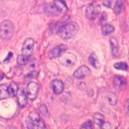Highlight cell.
<instances>
[{
    "mask_svg": "<svg viewBox=\"0 0 129 129\" xmlns=\"http://www.w3.org/2000/svg\"><path fill=\"white\" fill-rule=\"evenodd\" d=\"M14 33V25L10 20H4L0 23V37L3 40H9Z\"/></svg>",
    "mask_w": 129,
    "mask_h": 129,
    "instance_id": "7a4b0ae2",
    "label": "cell"
},
{
    "mask_svg": "<svg viewBox=\"0 0 129 129\" xmlns=\"http://www.w3.org/2000/svg\"><path fill=\"white\" fill-rule=\"evenodd\" d=\"M110 44L111 48V53L114 56L119 55V43L115 37H111L110 39Z\"/></svg>",
    "mask_w": 129,
    "mask_h": 129,
    "instance_id": "5bb4252c",
    "label": "cell"
},
{
    "mask_svg": "<svg viewBox=\"0 0 129 129\" xmlns=\"http://www.w3.org/2000/svg\"><path fill=\"white\" fill-rule=\"evenodd\" d=\"M89 61H90V63L92 64V66L94 67L95 69L99 68L100 63H99V60L98 59V56H96L95 53H92L90 56V57H89Z\"/></svg>",
    "mask_w": 129,
    "mask_h": 129,
    "instance_id": "ffe728a7",
    "label": "cell"
},
{
    "mask_svg": "<svg viewBox=\"0 0 129 129\" xmlns=\"http://www.w3.org/2000/svg\"><path fill=\"white\" fill-rule=\"evenodd\" d=\"M10 97L8 93V86L7 85H0V100Z\"/></svg>",
    "mask_w": 129,
    "mask_h": 129,
    "instance_id": "d6986e66",
    "label": "cell"
},
{
    "mask_svg": "<svg viewBox=\"0 0 129 129\" xmlns=\"http://www.w3.org/2000/svg\"><path fill=\"white\" fill-rule=\"evenodd\" d=\"M30 58L29 56H26L23 54L21 55H19L18 57H17V63L20 66H23V64H26L28 61L30 60Z\"/></svg>",
    "mask_w": 129,
    "mask_h": 129,
    "instance_id": "7402d4cb",
    "label": "cell"
},
{
    "mask_svg": "<svg viewBox=\"0 0 129 129\" xmlns=\"http://www.w3.org/2000/svg\"><path fill=\"white\" fill-rule=\"evenodd\" d=\"M127 85V80L122 76H115L114 78V86L117 90H121Z\"/></svg>",
    "mask_w": 129,
    "mask_h": 129,
    "instance_id": "4fadbf2b",
    "label": "cell"
},
{
    "mask_svg": "<svg viewBox=\"0 0 129 129\" xmlns=\"http://www.w3.org/2000/svg\"><path fill=\"white\" fill-rule=\"evenodd\" d=\"M115 31V27L113 25L110 23H106V24H103L102 26V33L104 36H108L111 34L113 31Z\"/></svg>",
    "mask_w": 129,
    "mask_h": 129,
    "instance_id": "2e32d148",
    "label": "cell"
},
{
    "mask_svg": "<svg viewBox=\"0 0 129 129\" xmlns=\"http://www.w3.org/2000/svg\"><path fill=\"white\" fill-rule=\"evenodd\" d=\"M39 84L35 82H31L27 84L26 88V94L27 98L31 100H34L38 95L39 93Z\"/></svg>",
    "mask_w": 129,
    "mask_h": 129,
    "instance_id": "8992f818",
    "label": "cell"
},
{
    "mask_svg": "<svg viewBox=\"0 0 129 129\" xmlns=\"http://www.w3.org/2000/svg\"><path fill=\"white\" fill-rule=\"evenodd\" d=\"M107 100L111 105H115L117 103V97L115 94H110V95L107 96Z\"/></svg>",
    "mask_w": 129,
    "mask_h": 129,
    "instance_id": "cb8c5ba5",
    "label": "cell"
},
{
    "mask_svg": "<svg viewBox=\"0 0 129 129\" xmlns=\"http://www.w3.org/2000/svg\"><path fill=\"white\" fill-rule=\"evenodd\" d=\"M82 128H88V129H92L94 128V125H93V123L91 120H88L86 121V123H84L82 127H81Z\"/></svg>",
    "mask_w": 129,
    "mask_h": 129,
    "instance_id": "d4e9b609",
    "label": "cell"
},
{
    "mask_svg": "<svg viewBox=\"0 0 129 129\" xmlns=\"http://www.w3.org/2000/svg\"><path fill=\"white\" fill-rule=\"evenodd\" d=\"M17 99H18V103L20 107H23L26 106L27 103V96L26 92L24 91L23 89L19 90L17 92Z\"/></svg>",
    "mask_w": 129,
    "mask_h": 129,
    "instance_id": "8fae6325",
    "label": "cell"
},
{
    "mask_svg": "<svg viewBox=\"0 0 129 129\" xmlns=\"http://www.w3.org/2000/svg\"><path fill=\"white\" fill-rule=\"evenodd\" d=\"M52 89L54 94H61L64 90V83L60 80L55 79L52 82Z\"/></svg>",
    "mask_w": 129,
    "mask_h": 129,
    "instance_id": "7c38bea8",
    "label": "cell"
},
{
    "mask_svg": "<svg viewBox=\"0 0 129 129\" xmlns=\"http://www.w3.org/2000/svg\"><path fill=\"white\" fill-rule=\"evenodd\" d=\"M45 12H46V14H48V15H51V16L59 15V13L57 12V11L56 10V8L52 3L48 4V5L45 7Z\"/></svg>",
    "mask_w": 129,
    "mask_h": 129,
    "instance_id": "e0dca14e",
    "label": "cell"
},
{
    "mask_svg": "<svg viewBox=\"0 0 129 129\" xmlns=\"http://www.w3.org/2000/svg\"><path fill=\"white\" fill-rule=\"evenodd\" d=\"M90 74V70L86 66H80L78 69H77L75 70L74 76V78H78V79H82L84 78L85 77H87Z\"/></svg>",
    "mask_w": 129,
    "mask_h": 129,
    "instance_id": "ba28073f",
    "label": "cell"
},
{
    "mask_svg": "<svg viewBox=\"0 0 129 129\" xmlns=\"http://www.w3.org/2000/svg\"><path fill=\"white\" fill-rule=\"evenodd\" d=\"M78 30L79 27L78 23L75 22H70L60 27L58 31V35L63 40H69L74 37L78 33Z\"/></svg>",
    "mask_w": 129,
    "mask_h": 129,
    "instance_id": "6da1fadb",
    "label": "cell"
},
{
    "mask_svg": "<svg viewBox=\"0 0 129 129\" xmlns=\"http://www.w3.org/2000/svg\"><path fill=\"white\" fill-rule=\"evenodd\" d=\"M3 78H4V74H3V73H0V81L3 80Z\"/></svg>",
    "mask_w": 129,
    "mask_h": 129,
    "instance_id": "83f0119b",
    "label": "cell"
},
{
    "mask_svg": "<svg viewBox=\"0 0 129 129\" xmlns=\"http://www.w3.org/2000/svg\"><path fill=\"white\" fill-rule=\"evenodd\" d=\"M52 4H53V6L55 7L56 10L57 11L59 15L66 13L68 7H67L66 2L63 1V0H54V2L52 3Z\"/></svg>",
    "mask_w": 129,
    "mask_h": 129,
    "instance_id": "30bf717a",
    "label": "cell"
},
{
    "mask_svg": "<svg viewBox=\"0 0 129 129\" xmlns=\"http://www.w3.org/2000/svg\"><path fill=\"white\" fill-rule=\"evenodd\" d=\"M111 4V0H103V5H105L107 7H110Z\"/></svg>",
    "mask_w": 129,
    "mask_h": 129,
    "instance_id": "4316f807",
    "label": "cell"
},
{
    "mask_svg": "<svg viewBox=\"0 0 129 129\" xmlns=\"http://www.w3.org/2000/svg\"><path fill=\"white\" fill-rule=\"evenodd\" d=\"M59 61L63 66L71 67L76 64L77 57L74 53H71V52H63L59 56Z\"/></svg>",
    "mask_w": 129,
    "mask_h": 129,
    "instance_id": "277c9868",
    "label": "cell"
},
{
    "mask_svg": "<svg viewBox=\"0 0 129 129\" xmlns=\"http://www.w3.org/2000/svg\"><path fill=\"white\" fill-rule=\"evenodd\" d=\"M101 11V7L97 3H90L87 6L86 9V15L88 19H95Z\"/></svg>",
    "mask_w": 129,
    "mask_h": 129,
    "instance_id": "52a82bcc",
    "label": "cell"
},
{
    "mask_svg": "<svg viewBox=\"0 0 129 129\" xmlns=\"http://www.w3.org/2000/svg\"><path fill=\"white\" fill-rule=\"evenodd\" d=\"M37 76H38V72L37 71H32V72L30 73V74H28L26 76V78L27 79L36 78H37Z\"/></svg>",
    "mask_w": 129,
    "mask_h": 129,
    "instance_id": "484cf974",
    "label": "cell"
},
{
    "mask_svg": "<svg viewBox=\"0 0 129 129\" xmlns=\"http://www.w3.org/2000/svg\"><path fill=\"white\" fill-rule=\"evenodd\" d=\"M66 50V46L64 45V44H60V45H58L55 47L54 48H52V49L48 52V57L50 59L59 57L63 52H64Z\"/></svg>",
    "mask_w": 129,
    "mask_h": 129,
    "instance_id": "9c48e42d",
    "label": "cell"
},
{
    "mask_svg": "<svg viewBox=\"0 0 129 129\" xmlns=\"http://www.w3.org/2000/svg\"><path fill=\"white\" fill-rule=\"evenodd\" d=\"M123 10V2L122 0L116 1L115 3V7H114V12L116 15H119L122 12Z\"/></svg>",
    "mask_w": 129,
    "mask_h": 129,
    "instance_id": "44dd1931",
    "label": "cell"
},
{
    "mask_svg": "<svg viewBox=\"0 0 129 129\" xmlns=\"http://www.w3.org/2000/svg\"><path fill=\"white\" fill-rule=\"evenodd\" d=\"M35 41L32 38H27L23 43L22 45V54L31 57L34 50Z\"/></svg>",
    "mask_w": 129,
    "mask_h": 129,
    "instance_id": "5b68a950",
    "label": "cell"
},
{
    "mask_svg": "<svg viewBox=\"0 0 129 129\" xmlns=\"http://www.w3.org/2000/svg\"><path fill=\"white\" fill-rule=\"evenodd\" d=\"M94 121L96 125H98L99 127H103L105 124L104 116L101 113H95L94 115Z\"/></svg>",
    "mask_w": 129,
    "mask_h": 129,
    "instance_id": "9a60e30c",
    "label": "cell"
},
{
    "mask_svg": "<svg viewBox=\"0 0 129 129\" xmlns=\"http://www.w3.org/2000/svg\"><path fill=\"white\" fill-rule=\"evenodd\" d=\"M114 68L118 70H123V71H127L128 70V66H127V63L123 62V61L115 63L114 64Z\"/></svg>",
    "mask_w": 129,
    "mask_h": 129,
    "instance_id": "603a6c76",
    "label": "cell"
},
{
    "mask_svg": "<svg viewBox=\"0 0 129 129\" xmlns=\"http://www.w3.org/2000/svg\"><path fill=\"white\" fill-rule=\"evenodd\" d=\"M19 90V88L17 84L15 82H11L8 86V93H9L10 97H14L17 94V92Z\"/></svg>",
    "mask_w": 129,
    "mask_h": 129,
    "instance_id": "ac0fdd59",
    "label": "cell"
},
{
    "mask_svg": "<svg viewBox=\"0 0 129 129\" xmlns=\"http://www.w3.org/2000/svg\"><path fill=\"white\" fill-rule=\"evenodd\" d=\"M27 127L29 128H45L46 126L36 111H31L29 114V120L27 121Z\"/></svg>",
    "mask_w": 129,
    "mask_h": 129,
    "instance_id": "3957f363",
    "label": "cell"
}]
</instances>
